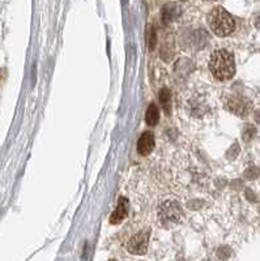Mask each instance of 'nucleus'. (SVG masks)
I'll list each match as a JSON object with an SVG mask.
<instances>
[{
  "label": "nucleus",
  "mask_w": 260,
  "mask_h": 261,
  "mask_svg": "<svg viewBox=\"0 0 260 261\" xmlns=\"http://www.w3.org/2000/svg\"><path fill=\"white\" fill-rule=\"evenodd\" d=\"M148 43H149V50H153L156 46V31L153 28L149 29V33H148Z\"/></svg>",
  "instance_id": "obj_12"
},
{
  "label": "nucleus",
  "mask_w": 260,
  "mask_h": 261,
  "mask_svg": "<svg viewBox=\"0 0 260 261\" xmlns=\"http://www.w3.org/2000/svg\"><path fill=\"white\" fill-rule=\"evenodd\" d=\"M255 116H257V121H259V123H260V111H258Z\"/></svg>",
  "instance_id": "obj_13"
},
{
  "label": "nucleus",
  "mask_w": 260,
  "mask_h": 261,
  "mask_svg": "<svg viewBox=\"0 0 260 261\" xmlns=\"http://www.w3.org/2000/svg\"><path fill=\"white\" fill-rule=\"evenodd\" d=\"M127 214H129V200L126 197H121L119 203H118L117 209L114 210V213L110 217V224H121L122 221L127 217Z\"/></svg>",
  "instance_id": "obj_6"
},
{
  "label": "nucleus",
  "mask_w": 260,
  "mask_h": 261,
  "mask_svg": "<svg viewBox=\"0 0 260 261\" xmlns=\"http://www.w3.org/2000/svg\"><path fill=\"white\" fill-rule=\"evenodd\" d=\"M159 221L161 226L171 227L177 225L182 218V208L177 201L167 200L160 205Z\"/></svg>",
  "instance_id": "obj_3"
},
{
  "label": "nucleus",
  "mask_w": 260,
  "mask_h": 261,
  "mask_svg": "<svg viewBox=\"0 0 260 261\" xmlns=\"http://www.w3.org/2000/svg\"><path fill=\"white\" fill-rule=\"evenodd\" d=\"M160 101H161V105H162L166 114L171 113V93L167 87H163L160 91Z\"/></svg>",
  "instance_id": "obj_9"
},
{
  "label": "nucleus",
  "mask_w": 260,
  "mask_h": 261,
  "mask_svg": "<svg viewBox=\"0 0 260 261\" xmlns=\"http://www.w3.org/2000/svg\"><path fill=\"white\" fill-rule=\"evenodd\" d=\"M175 9H179V7L175 5V4H169V5H166V7L162 9L163 21L169 23V21H171L173 19H175Z\"/></svg>",
  "instance_id": "obj_10"
},
{
  "label": "nucleus",
  "mask_w": 260,
  "mask_h": 261,
  "mask_svg": "<svg viewBox=\"0 0 260 261\" xmlns=\"http://www.w3.org/2000/svg\"><path fill=\"white\" fill-rule=\"evenodd\" d=\"M209 1H211V0H209Z\"/></svg>",
  "instance_id": "obj_15"
},
{
  "label": "nucleus",
  "mask_w": 260,
  "mask_h": 261,
  "mask_svg": "<svg viewBox=\"0 0 260 261\" xmlns=\"http://www.w3.org/2000/svg\"><path fill=\"white\" fill-rule=\"evenodd\" d=\"M209 69H211L212 75L220 81L230 80L235 73L233 55L227 50L215 51L209 60Z\"/></svg>",
  "instance_id": "obj_1"
},
{
  "label": "nucleus",
  "mask_w": 260,
  "mask_h": 261,
  "mask_svg": "<svg viewBox=\"0 0 260 261\" xmlns=\"http://www.w3.org/2000/svg\"><path fill=\"white\" fill-rule=\"evenodd\" d=\"M155 146V136L152 132H144L137 141V151L141 155H148Z\"/></svg>",
  "instance_id": "obj_7"
},
{
  "label": "nucleus",
  "mask_w": 260,
  "mask_h": 261,
  "mask_svg": "<svg viewBox=\"0 0 260 261\" xmlns=\"http://www.w3.org/2000/svg\"><path fill=\"white\" fill-rule=\"evenodd\" d=\"M225 105L228 110L238 116H246L251 111V102L242 95H229Z\"/></svg>",
  "instance_id": "obj_4"
},
{
  "label": "nucleus",
  "mask_w": 260,
  "mask_h": 261,
  "mask_svg": "<svg viewBox=\"0 0 260 261\" xmlns=\"http://www.w3.org/2000/svg\"><path fill=\"white\" fill-rule=\"evenodd\" d=\"M145 120H147V124L151 125V127H153V125H156L159 123L160 111L155 103H152L151 106L148 107L147 114H145Z\"/></svg>",
  "instance_id": "obj_8"
},
{
  "label": "nucleus",
  "mask_w": 260,
  "mask_h": 261,
  "mask_svg": "<svg viewBox=\"0 0 260 261\" xmlns=\"http://www.w3.org/2000/svg\"><path fill=\"white\" fill-rule=\"evenodd\" d=\"M208 23H209L212 31L219 37H227L231 34L235 28L233 16L225 11L223 7H216L212 9L208 17Z\"/></svg>",
  "instance_id": "obj_2"
},
{
  "label": "nucleus",
  "mask_w": 260,
  "mask_h": 261,
  "mask_svg": "<svg viewBox=\"0 0 260 261\" xmlns=\"http://www.w3.org/2000/svg\"><path fill=\"white\" fill-rule=\"evenodd\" d=\"M110 261H115V260H110Z\"/></svg>",
  "instance_id": "obj_14"
},
{
  "label": "nucleus",
  "mask_w": 260,
  "mask_h": 261,
  "mask_svg": "<svg viewBox=\"0 0 260 261\" xmlns=\"http://www.w3.org/2000/svg\"><path fill=\"white\" fill-rule=\"evenodd\" d=\"M255 135V128H254L253 125H246L245 131H243V137H245V140H251L253 136Z\"/></svg>",
  "instance_id": "obj_11"
},
{
  "label": "nucleus",
  "mask_w": 260,
  "mask_h": 261,
  "mask_svg": "<svg viewBox=\"0 0 260 261\" xmlns=\"http://www.w3.org/2000/svg\"><path fill=\"white\" fill-rule=\"evenodd\" d=\"M149 243V232H137L127 243V251L133 255H145Z\"/></svg>",
  "instance_id": "obj_5"
}]
</instances>
